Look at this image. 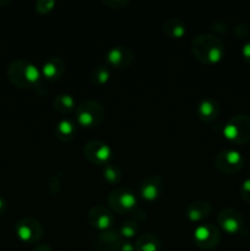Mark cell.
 Returning a JSON list of instances; mask_svg holds the SVG:
<instances>
[{
    "label": "cell",
    "mask_w": 250,
    "mask_h": 251,
    "mask_svg": "<svg viewBox=\"0 0 250 251\" xmlns=\"http://www.w3.org/2000/svg\"><path fill=\"white\" fill-rule=\"evenodd\" d=\"M234 33L239 38H247L250 34V26L245 22H240L234 27Z\"/></svg>",
    "instance_id": "cell-26"
},
{
    "label": "cell",
    "mask_w": 250,
    "mask_h": 251,
    "mask_svg": "<svg viewBox=\"0 0 250 251\" xmlns=\"http://www.w3.org/2000/svg\"><path fill=\"white\" fill-rule=\"evenodd\" d=\"M193 239L196 247L203 250H210L217 247L220 243L221 234L217 227L206 223V225H200L194 229Z\"/></svg>",
    "instance_id": "cell-9"
},
{
    "label": "cell",
    "mask_w": 250,
    "mask_h": 251,
    "mask_svg": "<svg viewBox=\"0 0 250 251\" xmlns=\"http://www.w3.org/2000/svg\"><path fill=\"white\" fill-rule=\"evenodd\" d=\"M118 251H135V244H132L130 240H122Z\"/></svg>",
    "instance_id": "cell-30"
},
{
    "label": "cell",
    "mask_w": 250,
    "mask_h": 251,
    "mask_svg": "<svg viewBox=\"0 0 250 251\" xmlns=\"http://www.w3.org/2000/svg\"><path fill=\"white\" fill-rule=\"evenodd\" d=\"M77 134V124L75 120L64 118L55 125V135L61 141H70Z\"/></svg>",
    "instance_id": "cell-18"
},
{
    "label": "cell",
    "mask_w": 250,
    "mask_h": 251,
    "mask_svg": "<svg viewBox=\"0 0 250 251\" xmlns=\"http://www.w3.org/2000/svg\"><path fill=\"white\" fill-rule=\"evenodd\" d=\"M5 210H6V201H5L4 198L0 196V216L4 215Z\"/></svg>",
    "instance_id": "cell-32"
},
{
    "label": "cell",
    "mask_w": 250,
    "mask_h": 251,
    "mask_svg": "<svg viewBox=\"0 0 250 251\" xmlns=\"http://www.w3.org/2000/svg\"><path fill=\"white\" fill-rule=\"evenodd\" d=\"M42 77L48 81H58L65 73V64L58 56H50L43 63L41 69Z\"/></svg>",
    "instance_id": "cell-14"
},
{
    "label": "cell",
    "mask_w": 250,
    "mask_h": 251,
    "mask_svg": "<svg viewBox=\"0 0 250 251\" xmlns=\"http://www.w3.org/2000/svg\"><path fill=\"white\" fill-rule=\"evenodd\" d=\"M53 105L55 110H58L61 114H68V113L76 110V102L75 98L69 93H60L55 96L53 100Z\"/></svg>",
    "instance_id": "cell-21"
},
{
    "label": "cell",
    "mask_w": 250,
    "mask_h": 251,
    "mask_svg": "<svg viewBox=\"0 0 250 251\" xmlns=\"http://www.w3.org/2000/svg\"><path fill=\"white\" fill-rule=\"evenodd\" d=\"M240 196L245 202L250 203V179H245L240 185Z\"/></svg>",
    "instance_id": "cell-27"
},
{
    "label": "cell",
    "mask_w": 250,
    "mask_h": 251,
    "mask_svg": "<svg viewBox=\"0 0 250 251\" xmlns=\"http://www.w3.org/2000/svg\"><path fill=\"white\" fill-rule=\"evenodd\" d=\"M76 124L85 129L97 127L104 119V108L97 100H85L76 107Z\"/></svg>",
    "instance_id": "cell-4"
},
{
    "label": "cell",
    "mask_w": 250,
    "mask_h": 251,
    "mask_svg": "<svg viewBox=\"0 0 250 251\" xmlns=\"http://www.w3.org/2000/svg\"><path fill=\"white\" fill-rule=\"evenodd\" d=\"M103 2L112 9H123L129 4L127 0H104Z\"/></svg>",
    "instance_id": "cell-28"
},
{
    "label": "cell",
    "mask_w": 250,
    "mask_h": 251,
    "mask_svg": "<svg viewBox=\"0 0 250 251\" xmlns=\"http://www.w3.org/2000/svg\"><path fill=\"white\" fill-rule=\"evenodd\" d=\"M122 243V237L114 230H104L100 233L96 239V248L98 251H118Z\"/></svg>",
    "instance_id": "cell-16"
},
{
    "label": "cell",
    "mask_w": 250,
    "mask_h": 251,
    "mask_svg": "<svg viewBox=\"0 0 250 251\" xmlns=\"http://www.w3.org/2000/svg\"><path fill=\"white\" fill-rule=\"evenodd\" d=\"M87 222L95 229L104 232V230H109L114 225V217L108 207L103 205H96L88 211Z\"/></svg>",
    "instance_id": "cell-10"
},
{
    "label": "cell",
    "mask_w": 250,
    "mask_h": 251,
    "mask_svg": "<svg viewBox=\"0 0 250 251\" xmlns=\"http://www.w3.org/2000/svg\"><path fill=\"white\" fill-rule=\"evenodd\" d=\"M119 235L125 240H130L139 233V222L136 220H126L119 228Z\"/></svg>",
    "instance_id": "cell-23"
},
{
    "label": "cell",
    "mask_w": 250,
    "mask_h": 251,
    "mask_svg": "<svg viewBox=\"0 0 250 251\" xmlns=\"http://www.w3.org/2000/svg\"><path fill=\"white\" fill-rule=\"evenodd\" d=\"M83 156L90 163L104 167L112 159L113 150L105 142L92 140L83 146Z\"/></svg>",
    "instance_id": "cell-5"
},
{
    "label": "cell",
    "mask_w": 250,
    "mask_h": 251,
    "mask_svg": "<svg viewBox=\"0 0 250 251\" xmlns=\"http://www.w3.org/2000/svg\"><path fill=\"white\" fill-rule=\"evenodd\" d=\"M15 233L22 243L34 244L38 240H41L42 235H43V227L34 218L25 217L17 221Z\"/></svg>",
    "instance_id": "cell-8"
},
{
    "label": "cell",
    "mask_w": 250,
    "mask_h": 251,
    "mask_svg": "<svg viewBox=\"0 0 250 251\" xmlns=\"http://www.w3.org/2000/svg\"><path fill=\"white\" fill-rule=\"evenodd\" d=\"M196 112H198V117L203 123H211L217 119L218 114H220V105L216 100L206 97L200 100Z\"/></svg>",
    "instance_id": "cell-15"
},
{
    "label": "cell",
    "mask_w": 250,
    "mask_h": 251,
    "mask_svg": "<svg viewBox=\"0 0 250 251\" xmlns=\"http://www.w3.org/2000/svg\"><path fill=\"white\" fill-rule=\"evenodd\" d=\"M7 78L16 87L22 90L42 88L41 69L27 59H16L7 68Z\"/></svg>",
    "instance_id": "cell-1"
},
{
    "label": "cell",
    "mask_w": 250,
    "mask_h": 251,
    "mask_svg": "<svg viewBox=\"0 0 250 251\" xmlns=\"http://www.w3.org/2000/svg\"><path fill=\"white\" fill-rule=\"evenodd\" d=\"M105 59L109 65L118 69H124L131 64L132 59H134V53L129 47L115 46L108 49L105 53Z\"/></svg>",
    "instance_id": "cell-12"
},
{
    "label": "cell",
    "mask_w": 250,
    "mask_h": 251,
    "mask_svg": "<svg viewBox=\"0 0 250 251\" xmlns=\"http://www.w3.org/2000/svg\"><path fill=\"white\" fill-rule=\"evenodd\" d=\"M108 203L115 212L125 213L136 207L137 199L131 189L117 188L108 196Z\"/></svg>",
    "instance_id": "cell-7"
},
{
    "label": "cell",
    "mask_w": 250,
    "mask_h": 251,
    "mask_svg": "<svg viewBox=\"0 0 250 251\" xmlns=\"http://www.w3.org/2000/svg\"><path fill=\"white\" fill-rule=\"evenodd\" d=\"M217 222L220 227L225 230L228 234H237L240 229L243 228V216L235 208H223L220 213H218Z\"/></svg>",
    "instance_id": "cell-11"
},
{
    "label": "cell",
    "mask_w": 250,
    "mask_h": 251,
    "mask_svg": "<svg viewBox=\"0 0 250 251\" xmlns=\"http://www.w3.org/2000/svg\"><path fill=\"white\" fill-rule=\"evenodd\" d=\"M242 55H243V58H244V60L250 65V39L243 44Z\"/></svg>",
    "instance_id": "cell-29"
},
{
    "label": "cell",
    "mask_w": 250,
    "mask_h": 251,
    "mask_svg": "<svg viewBox=\"0 0 250 251\" xmlns=\"http://www.w3.org/2000/svg\"><path fill=\"white\" fill-rule=\"evenodd\" d=\"M33 251H53V250L50 249V247H49V245L39 244V245H37L36 248H34Z\"/></svg>",
    "instance_id": "cell-31"
},
{
    "label": "cell",
    "mask_w": 250,
    "mask_h": 251,
    "mask_svg": "<svg viewBox=\"0 0 250 251\" xmlns=\"http://www.w3.org/2000/svg\"><path fill=\"white\" fill-rule=\"evenodd\" d=\"M164 34L171 38H181L186 32V25L179 17H169L162 25Z\"/></svg>",
    "instance_id": "cell-19"
},
{
    "label": "cell",
    "mask_w": 250,
    "mask_h": 251,
    "mask_svg": "<svg viewBox=\"0 0 250 251\" xmlns=\"http://www.w3.org/2000/svg\"><path fill=\"white\" fill-rule=\"evenodd\" d=\"M222 132L223 136L233 144H247L250 141V117L247 114L233 115L227 120Z\"/></svg>",
    "instance_id": "cell-3"
},
{
    "label": "cell",
    "mask_w": 250,
    "mask_h": 251,
    "mask_svg": "<svg viewBox=\"0 0 250 251\" xmlns=\"http://www.w3.org/2000/svg\"><path fill=\"white\" fill-rule=\"evenodd\" d=\"M163 190L162 179L158 176H147L140 185V195L146 201H154L159 198Z\"/></svg>",
    "instance_id": "cell-13"
},
{
    "label": "cell",
    "mask_w": 250,
    "mask_h": 251,
    "mask_svg": "<svg viewBox=\"0 0 250 251\" xmlns=\"http://www.w3.org/2000/svg\"><path fill=\"white\" fill-rule=\"evenodd\" d=\"M162 243L153 233H145L137 238L135 243V251H161Z\"/></svg>",
    "instance_id": "cell-20"
},
{
    "label": "cell",
    "mask_w": 250,
    "mask_h": 251,
    "mask_svg": "<svg viewBox=\"0 0 250 251\" xmlns=\"http://www.w3.org/2000/svg\"><path fill=\"white\" fill-rule=\"evenodd\" d=\"M110 71L105 65H97L91 71V81L95 85H104L109 81Z\"/></svg>",
    "instance_id": "cell-22"
},
{
    "label": "cell",
    "mask_w": 250,
    "mask_h": 251,
    "mask_svg": "<svg viewBox=\"0 0 250 251\" xmlns=\"http://www.w3.org/2000/svg\"><path fill=\"white\" fill-rule=\"evenodd\" d=\"M249 172H250V163H249Z\"/></svg>",
    "instance_id": "cell-33"
},
{
    "label": "cell",
    "mask_w": 250,
    "mask_h": 251,
    "mask_svg": "<svg viewBox=\"0 0 250 251\" xmlns=\"http://www.w3.org/2000/svg\"><path fill=\"white\" fill-rule=\"evenodd\" d=\"M244 164V158L242 153L237 150L227 149L221 151L215 158V166L221 173L232 176L238 173Z\"/></svg>",
    "instance_id": "cell-6"
},
{
    "label": "cell",
    "mask_w": 250,
    "mask_h": 251,
    "mask_svg": "<svg viewBox=\"0 0 250 251\" xmlns=\"http://www.w3.org/2000/svg\"><path fill=\"white\" fill-rule=\"evenodd\" d=\"M55 4L56 2L54 0H38L36 2V10L41 14H47V12H50L53 10Z\"/></svg>",
    "instance_id": "cell-25"
},
{
    "label": "cell",
    "mask_w": 250,
    "mask_h": 251,
    "mask_svg": "<svg viewBox=\"0 0 250 251\" xmlns=\"http://www.w3.org/2000/svg\"><path fill=\"white\" fill-rule=\"evenodd\" d=\"M211 211H212V208H211V205L207 201L199 200L194 201L186 207L185 215L191 222H200V221L205 220L210 216Z\"/></svg>",
    "instance_id": "cell-17"
},
{
    "label": "cell",
    "mask_w": 250,
    "mask_h": 251,
    "mask_svg": "<svg viewBox=\"0 0 250 251\" xmlns=\"http://www.w3.org/2000/svg\"><path fill=\"white\" fill-rule=\"evenodd\" d=\"M191 51L201 63L216 64L225 55V44L215 34L201 33L191 42Z\"/></svg>",
    "instance_id": "cell-2"
},
{
    "label": "cell",
    "mask_w": 250,
    "mask_h": 251,
    "mask_svg": "<svg viewBox=\"0 0 250 251\" xmlns=\"http://www.w3.org/2000/svg\"><path fill=\"white\" fill-rule=\"evenodd\" d=\"M103 178L105 181H108L109 184H118L122 180V172L118 166L114 164H107V166L103 167Z\"/></svg>",
    "instance_id": "cell-24"
}]
</instances>
